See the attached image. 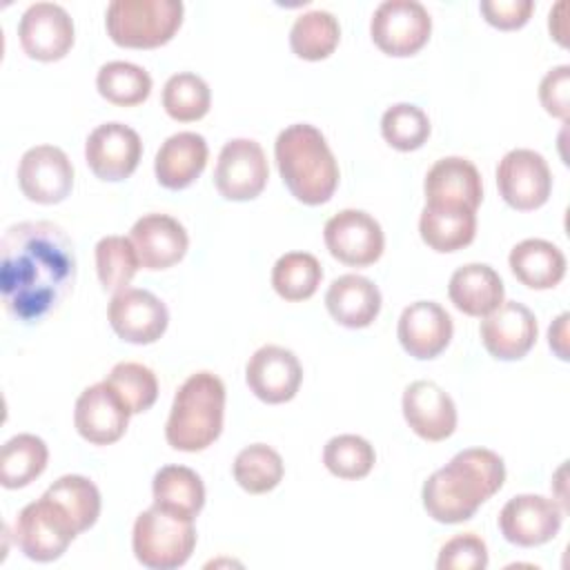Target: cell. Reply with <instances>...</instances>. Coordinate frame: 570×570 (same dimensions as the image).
<instances>
[{"mask_svg":"<svg viewBox=\"0 0 570 570\" xmlns=\"http://www.w3.org/2000/svg\"><path fill=\"white\" fill-rule=\"evenodd\" d=\"M76 283V252L67 232L51 220L11 225L0 240V294L4 309L38 323L58 309Z\"/></svg>","mask_w":570,"mask_h":570,"instance_id":"cell-1","label":"cell"},{"mask_svg":"<svg viewBox=\"0 0 570 570\" xmlns=\"http://www.w3.org/2000/svg\"><path fill=\"white\" fill-rule=\"evenodd\" d=\"M505 481L503 459L485 448H468L428 476L423 508L439 523H461L494 497Z\"/></svg>","mask_w":570,"mask_h":570,"instance_id":"cell-2","label":"cell"},{"mask_svg":"<svg viewBox=\"0 0 570 570\" xmlns=\"http://www.w3.org/2000/svg\"><path fill=\"white\" fill-rule=\"evenodd\" d=\"M283 183L305 205L327 203L338 185V165L325 136L307 122L283 129L274 142Z\"/></svg>","mask_w":570,"mask_h":570,"instance_id":"cell-3","label":"cell"},{"mask_svg":"<svg viewBox=\"0 0 570 570\" xmlns=\"http://www.w3.org/2000/svg\"><path fill=\"white\" fill-rule=\"evenodd\" d=\"M225 385L212 372L191 374L176 392L165 425V439L174 450L200 452L223 430Z\"/></svg>","mask_w":570,"mask_h":570,"instance_id":"cell-4","label":"cell"},{"mask_svg":"<svg viewBox=\"0 0 570 570\" xmlns=\"http://www.w3.org/2000/svg\"><path fill=\"white\" fill-rule=\"evenodd\" d=\"M180 0H114L105 24L118 47L154 49L169 42L183 24Z\"/></svg>","mask_w":570,"mask_h":570,"instance_id":"cell-5","label":"cell"},{"mask_svg":"<svg viewBox=\"0 0 570 570\" xmlns=\"http://www.w3.org/2000/svg\"><path fill=\"white\" fill-rule=\"evenodd\" d=\"M136 559L151 570H174L187 563L196 548L191 519L176 517L156 503L138 514L131 534Z\"/></svg>","mask_w":570,"mask_h":570,"instance_id":"cell-6","label":"cell"},{"mask_svg":"<svg viewBox=\"0 0 570 570\" xmlns=\"http://www.w3.org/2000/svg\"><path fill=\"white\" fill-rule=\"evenodd\" d=\"M78 534L80 532L76 530V523L67 510L47 494L33 503H27L13 523L16 546L24 552V557L40 563L62 557Z\"/></svg>","mask_w":570,"mask_h":570,"instance_id":"cell-7","label":"cell"},{"mask_svg":"<svg viewBox=\"0 0 570 570\" xmlns=\"http://www.w3.org/2000/svg\"><path fill=\"white\" fill-rule=\"evenodd\" d=\"M432 31L428 9L416 0H385L376 7L370 33L374 45L387 56H412L425 47Z\"/></svg>","mask_w":570,"mask_h":570,"instance_id":"cell-8","label":"cell"},{"mask_svg":"<svg viewBox=\"0 0 570 570\" xmlns=\"http://www.w3.org/2000/svg\"><path fill=\"white\" fill-rule=\"evenodd\" d=\"M269 167L263 147L252 138L227 140L218 154L214 185L227 200H252L267 183Z\"/></svg>","mask_w":570,"mask_h":570,"instance_id":"cell-9","label":"cell"},{"mask_svg":"<svg viewBox=\"0 0 570 570\" xmlns=\"http://www.w3.org/2000/svg\"><path fill=\"white\" fill-rule=\"evenodd\" d=\"M497 185L501 198L519 209L532 212L541 207L552 191V174L546 158L534 149H512L497 167Z\"/></svg>","mask_w":570,"mask_h":570,"instance_id":"cell-10","label":"cell"},{"mask_svg":"<svg viewBox=\"0 0 570 570\" xmlns=\"http://www.w3.org/2000/svg\"><path fill=\"white\" fill-rule=\"evenodd\" d=\"M323 238L330 254L352 267L376 263L385 247L379 220L363 209H343L334 214L323 227Z\"/></svg>","mask_w":570,"mask_h":570,"instance_id":"cell-11","label":"cell"},{"mask_svg":"<svg viewBox=\"0 0 570 570\" xmlns=\"http://www.w3.org/2000/svg\"><path fill=\"white\" fill-rule=\"evenodd\" d=\"M107 318L122 341L149 345L165 334L169 312L156 294L138 287H125L114 294L107 307Z\"/></svg>","mask_w":570,"mask_h":570,"instance_id":"cell-12","label":"cell"},{"mask_svg":"<svg viewBox=\"0 0 570 570\" xmlns=\"http://www.w3.org/2000/svg\"><path fill=\"white\" fill-rule=\"evenodd\" d=\"M561 505L541 494H517L499 512L501 534L521 548L548 543L561 530Z\"/></svg>","mask_w":570,"mask_h":570,"instance_id":"cell-13","label":"cell"},{"mask_svg":"<svg viewBox=\"0 0 570 570\" xmlns=\"http://www.w3.org/2000/svg\"><path fill=\"white\" fill-rule=\"evenodd\" d=\"M18 185L22 194L33 203H60L71 194L73 165L60 147L36 145L20 158Z\"/></svg>","mask_w":570,"mask_h":570,"instance_id":"cell-14","label":"cell"},{"mask_svg":"<svg viewBox=\"0 0 570 570\" xmlns=\"http://www.w3.org/2000/svg\"><path fill=\"white\" fill-rule=\"evenodd\" d=\"M142 156L140 136L122 122L98 125L85 142V160L100 180L129 178Z\"/></svg>","mask_w":570,"mask_h":570,"instance_id":"cell-15","label":"cell"},{"mask_svg":"<svg viewBox=\"0 0 570 570\" xmlns=\"http://www.w3.org/2000/svg\"><path fill=\"white\" fill-rule=\"evenodd\" d=\"M129 407L107 383L89 385L76 399L73 425L78 434L94 445L116 443L129 425Z\"/></svg>","mask_w":570,"mask_h":570,"instance_id":"cell-16","label":"cell"},{"mask_svg":"<svg viewBox=\"0 0 570 570\" xmlns=\"http://www.w3.org/2000/svg\"><path fill=\"white\" fill-rule=\"evenodd\" d=\"M18 38L29 58L53 62L65 58L73 45V20L56 2H36L22 13Z\"/></svg>","mask_w":570,"mask_h":570,"instance_id":"cell-17","label":"cell"},{"mask_svg":"<svg viewBox=\"0 0 570 570\" xmlns=\"http://www.w3.org/2000/svg\"><path fill=\"white\" fill-rule=\"evenodd\" d=\"M483 347L499 361H519L537 343V318L517 301L501 303L481 321Z\"/></svg>","mask_w":570,"mask_h":570,"instance_id":"cell-18","label":"cell"},{"mask_svg":"<svg viewBox=\"0 0 570 570\" xmlns=\"http://www.w3.org/2000/svg\"><path fill=\"white\" fill-rule=\"evenodd\" d=\"M249 390L265 403L292 401L303 381V367L292 350L281 345H263L245 365Z\"/></svg>","mask_w":570,"mask_h":570,"instance_id":"cell-19","label":"cell"},{"mask_svg":"<svg viewBox=\"0 0 570 570\" xmlns=\"http://www.w3.org/2000/svg\"><path fill=\"white\" fill-rule=\"evenodd\" d=\"M452 332L450 314L434 301L410 303L396 325L401 347L419 361L436 358L450 345Z\"/></svg>","mask_w":570,"mask_h":570,"instance_id":"cell-20","label":"cell"},{"mask_svg":"<svg viewBox=\"0 0 570 570\" xmlns=\"http://www.w3.org/2000/svg\"><path fill=\"white\" fill-rule=\"evenodd\" d=\"M403 416L425 441H443L456 430V405L434 381H414L405 387Z\"/></svg>","mask_w":570,"mask_h":570,"instance_id":"cell-21","label":"cell"},{"mask_svg":"<svg viewBox=\"0 0 570 570\" xmlns=\"http://www.w3.org/2000/svg\"><path fill=\"white\" fill-rule=\"evenodd\" d=\"M145 269H167L183 261L189 247L185 227L167 214H145L129 234Z\"/></svg>","mask_w":570,"mask_h":570,"instance_id":"cell-22","label":"cell"},{"mask_svg":"<svg viewBox=\"0 0 570 570\" xmlns=\"http://www.w3.org/2000/svg\"><path fill=\"white\" fill-rule=\"evenodd\" d=\"M425 205L465 207L476 212L483 198V183L479 169L461 156L436 160L425 176Z\"/></svg>","mask_w":570,"mask_h":570,"instance_id":"cell-23","label":"cell"},{"mask_svg":"<svg viewBox=\"0 0 570 570\" xmlns=\"http://www.w3.org/2000/svg\"><path fill=\"white\" fill-rule=\"evenodd\" d=\"M207 142L196 131H178L169 136L154 160L156 178L167 189L189 187L207 165Z\"/></svg>","mask_w":570,"mask_h":570,"instance_id":"cell-24","label":"cell"},{"mask_svg":"<svg viewBox=\"0 0 570 570\" xmlns=\"http://www.w3.org/2000/svg\"><path fill=\"white\" fill-rule=\"evenodd\" d=\"M330 316L350 330L367 327L381 312L379 287L358 274H343L332 281L325 294Z\"/></svg>","mask_w":570,"mask_h":570,"instance_id":"cell-25","label":"cell"},{"mask_svg":"<svg viewBox=\"0 0 570 570\" xmlns=\"http://www.w3.org/2000/svg\"><path fill=\"white\" fill-rule=\"evenodd\" d=\"M450 301L468 316H488L503 303V281L485 263H468L450 276Z\"/></svg>","mask_w":570,"mask_h":570,"instance_id":"cell-26","label":"cell"},{"mask_svg":"<svg viewBox=\"0 0 570 570\" xmlns=\"http://www.w3.org/2000/svg\"><path fill=\"white\" fill-rule=\"evenodd\" d=\"M510 269L530 289H550L566 276L563 252L543 238H525L510 252Z\"/></svg>","mask_w":570,"mask_h":570,"instance_id":"cell-27","label":"cell"},{"mask_svg":"<svg viewBox=\"0 0 570 570\" xmlns=\"http://www.w3.org/2000/svg\"><path fill=\"white\" fill-rule=\"evenodd\" d=\"M419 232L430 249L456 252L474 240L476 214L465 207L425 205L419 218Z\"/></svg>","mask_w":570,"mask_h":570,"instance_id":"cell-28","label":"cell"},{"mask_svg":"<svg viewBox=\"0 0 570 570\" xmlns=\"http://www.w3.org/2000/svg\"><path fill=\"white\" fill-rule=\"evenodd\" d=\"M154 503L176 517L196 519L205 505V485L200 476L185 465H165L154 474Z\"/></svg>","mask_w":570,"mask_h":570,"instance_id":"cell-29","label":"cell"},{"mask_svg":"<svg viewBox=\"0 0 570 570\" xmlns=\"http://www.w3.org/2000/svg\"><path fill=\"white\" fill-rule=\"evenodd\" d=\"M47 443L36 434H16L0 452V483L9 490L24 488L47 468Z\"/></svg>","mask_w":570,"mask_h":570,"instance_id":"cell-30","label":"cell"},{"mask_svg":"<svg viewBox=\"0 0 570 570\" xmlns=\"http://www.w3.org/2000/svg\"><path fill=\"white\" fill-rule=\"evenodd\" d=\"M341 40L338 20L323 9L307 11L298 16L289 31V47L303 60L327 58Z\"/></svg>","mask_w":570,"mask_h":570,"instance_id":"cell-31","label":"cell"},{"mask_svg":"<svg viewBox=\"0 0 570 570\" xmlns=\"http://www.w3.org/2000/svg\"><path fill=\"white\" fill-rule=\"evenodd\" d=\"M96 87L107 102L118 107H136L149 98L151 76L134 62L111 60L98 69Z\"/></svg>","mask_w":570,"mask_h":570,"instance_id":"cell-32","label":"cell"},{"mask_svg":"<svg viewBox=\"0 0 570 570\" xmlns=\"http://www.w3.org/2000/svg\"><path fill=\"white\" fill-rule=\"evenodd\" d=\"M323 278V269L316 256L307 252L283 254L272 269V287L285 301H305L314 296Z\"/></svg>","mask_w":570,"mask_h":570,"instance_id":"cell-33","label":"cell"},{"mask_svg":"<svg viewBox=\"0 0 570 570\" xmlns=\"http://www.w3.org/2000/svg\"><path fill=\"white\" fill-rule=\"evenodd\" d=\"M232 470L236 483L249 494H265L274 490L285 472L281 454L265 443L243 448L236 454Z\"/></svg>","mask_w":570,"mask_h":570,"instance_id":"cell-34","label":"cell"},{"mask_svg":"<svg viewBox=\"0 0 570 570\" xmlns=\"http://www.w3.org/2000/svg\"><path fill=\"white\" fill-rule=\"evenodd\" d=\"M212 105L207 82L189 71L174 73L163 87V107L169 118L178 122L200 120Z\"/></svg>","mask_w":570,"mask_h":570,"instance_id":"cell-35","label":"cell"},{"mask_svg":"<svg viewBox=\"0 0 570 570\" xmlns=\"http://www.w3.org/2000/svg\"><path fill=\"white\" fill-rule=\"evenodd\" d=\"M45 494L67 510L78 532L89 530L100 514V492L96 483L89 481L87 476L65 474L58 481H53Z\"/></svg>","mask_w":570,"mask_h":570,"instance_id":"cell-36","label":"cell"},{"mask_svg":"<svg viewBox=\"0 0 570 570\" xmlns=\"http://www.w3.org/2000/svg\"><path fill=\"white\" fill-rule=\"evenodd\" d=\"M138 254L131 238L105 236L96 245V272L102 289L120 292L125 289L138 272Z\"/></svg>","mask_w":570,"mask_h":570,"instance_id":"cell-37","label":"cell"},{"mask_svg":"<svg viewBox=\"0 0 570 570\" xmlns=\"http://www.w3.org/2000/svg\"><path fill=\"white\" fill-rule=\"evenodd\" d=\"M374 448L358 434H338L323 450L325 468L338 479H363L374 468Z\"/></svg>","mask_w":570,"mask_h":570,"instance_id":"cell-38","label":"cell"},{"mask_svg":"<svg viewBox=\"0 0 570 570\" xmlns=\"http://www.w3.org/2000/svg\"><path fill=\"white\" fill-rule=\"evenodd\" d=\"M105 381L118 392L131 414H140L156 403L158 381L156 374L142 363H118L111 367Z\"/></svg>","mask_w":570,"mask_h":570,"instance_id":"cell-39","label":"cell"},{"mask_svg":"<svg viewBox=\"0 0 570 570\" xmlns=\"http://www.w3.org/2000/svg\"><path fill=\"white\" fill-rule=\"evenodd\" d=\"M383 138L399 151L419 149L430 136V120L416 105L399 102L385 109L381 118Z\"/></svg>","mask_w":570,"mask_h":570,"instance_id":"cell-40","label":"cell"},{"mask_svg":"<svg viewBox=\"0 0 570 570\" xmlns=\"http://www.w3.org/2000/svg\"><path fill=\"white\" fill-rule=\"evenodd\" d=\"M488 566V548L474 532L452 537L439 552V570H483Z\"/></svg>","mask_w":570,"mask_h":570,"instance_id":"cell-41","label":"cell"},{"mask_svg":"<svg viewBox=\"0 0 570 570\" xmlns=\"http://www.w3.org/2000/svg\"><path fill=\"white\" fill-rule=\"evenodd\" d=\"M568 96H570V67L559 65L543 76V80L539 85V100L550 116L566 120L568 118Z\"/></svg>","mask_w":570,"mask_h":570,"instance_id":"cell-42","label":"cell"},{"mask_svg":"<svg viewBox=\"0 0 570 570\" xmlns=\"http://www.w3.org/2000/svg\"><path fill=\"white\" fill-rule=\"evenodd\" d=\"M534 9L532 0H483L481 13L483 18L503 31L519 29L530 20V13Z\"/></svg>","mask_w":570,"mask_h":570,"instance_id":"cell-43","label":"cell"},{"mask_svg":"<svg viewBox=\"0 0 570 570\" xmlns=\"http://www.w3.org/2000/svg\"><path fill=\"white\" fill-rule=\"evenodd\" d=\"M548 338H550V347L554 350V354L561 361H568V347H566V341H568V314L566 312L550 325Z\"/></svg>","mask_w":570,"mask_h":570,"instance_id":"cell-44","label":"cell"}]
</instances>
